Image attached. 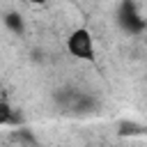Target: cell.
Wrapping results in <instances>:
<instances>
[{
    "label": "cell",
    "instance_id": "2",
    "mask_svg": "<svg viewBox=\"0 0 147 147\" xmlns=\"http://www.w3.org/2000/svg\"><path fill=\"white\" fill-rule=\"evenodd\" d=\"M5 25H7L9 30H14V32H23V21H21V16L14 14V11L5 16Z\"/></svg>",
    "mask_w": 147,
    "mask_h": 147
},
{
    "label": "cell",
    "instance_id": "1",
    "mask_svg": "<svg viewBox=\"0 0 147 147\" xmlns=\"http://www.w3.org/2000/svg\"><path fill=\"white\" fill-rule=\"evenodd\" d=\"M67 51L78 60H92L94 57V39L87 28H76L67 37Z\"/></svg>",
    "mask_w": 147,
    "mask_h": 147
},
{
    "label": "cell",
    "instance_id": "3",
    "mask_svg": "<svg viewBox=\"0 0 147 147\" xmlns=\"http://www.w3.org/2000/svg\"><path fill=\"white\" fill-rule=\"evenodd\" d=\"M11 113H14V110H11V106H9L7 101H0V126L11 122Z\"/></svg>",
    "mask_w": 147,
    "mask_h": 147
},
{
    "label": "cell",
    "instance_id": "4",
    "mask_svg": "<svg viewBox=\"0 0 147 147\" xmlns=\"http://www.w3.org/2000/svg\"><path fill=\"white\" fill-rule=\"evenodd\" d=\"M25 2H30V5H46L48 0H25Z\"/></svg>",
    "mask_w": 147,
    "mask_h": 147
}]
</instances>
